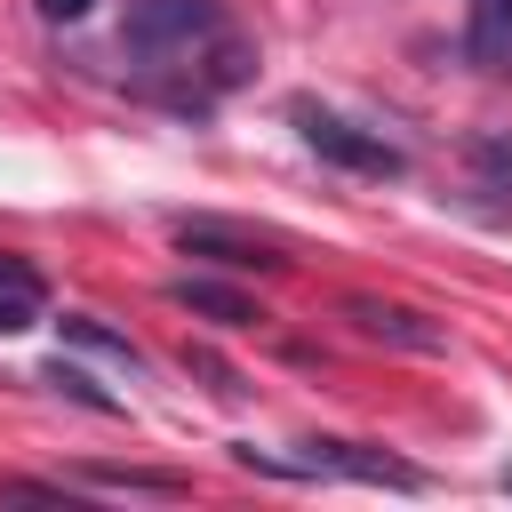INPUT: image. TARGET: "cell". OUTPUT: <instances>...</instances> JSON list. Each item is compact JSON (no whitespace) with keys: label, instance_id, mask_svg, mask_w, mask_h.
Listing matches in <instances>:
<instances>
[{"label":"cell","instance_id":"7a4b0ae2","mask_svg":"<svg viewBox=\"0 0 512 512\" xmlns=\"http://www.w3.org/2000/svg\"><path fill=\"white\" fill-rule=\"evenodd\" d=\"M232 456L248 472H272V480H320V472H336V480H368V488H400V496L424 488L416 464H400L384 448H360V440H304V456H264V448H232Z\"/></svg>","mask_w":512,"mask_h":512},{"label":"cell","instance_id":"9c48e42d","mask_svg":"<svg viewBox=\"0 0 512 512\" xmlns=\"http://www.w3.org/2000/svg\"><path fill=\"white\" fill-rule=\"evenodd\" d=\"M48 304V280L24 264V256H0V336H24Z\"/></svg>","mask_w":512,"mask_h":512},{"label":"cell","instance_id":"9a60e30c","mask_svg":"<svg viewBox=\"0 0 512 512\" xmlns=\"http://www.w3.org/2000/svg\"><path fill=\"white\" fill-rule=\"evenodd\" d=\"M504 496H512V472H504Z\"/></svg>","mask_w":512,"mask_h":512},{"label":"cell","instance_id":"3957f363","mask_svg":"<svg viewBox=\"0 0 512 512\" xmlns=\"http://www.w3.org/2000/svg\"><path fill=\"white\" fill-rule=\"evenodd\" d=\"M296 128H304V144H312L320 160H336V168H352V176H376V184L408 176V152H400L384 128H360V120H344V112H320L312 96H296Z\"/></svg>","mask_w":512,"mask_h":512},{"label":"cell","instance_id":"6da1fadb","mask_svg":"<svg viewBox=\"0 0 512 512\" xmlns=\"http://www.w3.org/2000/svg\"><path fill=\"white\" fill-rule=\"evenodd\" d=\"M224 32H232V24H224V0H128L120 48H128L144 72H200ZM200 96H208V88H200Z\"/></svg>","mask_w":512,"mask_h":512},{"label":"cell","instance_id":"7c38bea8","mask_svg":"<svg viewBox=\"0 0 512 512\" xmlns=\"http://www.w3.org/2000/svg\"><path fill=\"white\" fill-rule=\"evenodd\" d=\"M48 384H56V392H72V400H80V408H96V416H112V408H120V400H112V392H96V384H88V376H80V368H64V360H56V368H48Z\"/></svg>","mask_w":512,"mask_h":512},{"label":"cell","instance_id":"277c9868","mask_svg":"<svg viewBox=\"0 0 512 512\" xmlns=\"http://www.w3.org/2000/svg\"><path fill=\"white\" fill-rule=\"evenodd\" d=\"M176 248L216 264V272H288V240L256 232L240 216H176Z\"/></svg>","mask_w":512,"mask_h":512},{"label":"cell","instance_id":"30bf717a","mask_svg":"<svg viewBox=\"0 0 512 512\" xmlns=\"http://www.w3.org/2000/svg\"><path fill=\"white\" fill-rule=\"evenodd\" d=\"M56 328H64V344H80V352H104V360H120V368H144V352H136L120 328H104L96 312H64Z\"/></svg>","mask_w":512,"mask_h":512},{"label":"cell","instance_id":"52a82bcc","mask_svg":"<svg viewBox=\"0 0 512 512\" xmlns=\"http://www.w3.org/2000/svg\"><path fill=\"white\" fill-rule=\"evenodd\" d=\"M464 56L480 72H512V0H472L464 16Z\"/></svg>","mask_w":512,"mask_h":512},{"label":"cell","instance_id":"4fadbf2b","mask_svg":"<svg viewBox=\"0 0 512 512\" xmlns=\"http://www.w3.org/2000/svg\"><path fill=\"white\" fill-rule=\"evenodd\" d=\"M184 368H192V376H208V392H224V400L240 392V376H232V368H224L216 352H200V344H184Z\"/></svg>","mask_w":512,"mask_h":512},{"label":"cell","instance_id":"5bb4252c","mask_svg":"<svg viewBox=\"0 0 512 512\" xmlns=\"http://www.w3.org/2000/svg\"><path fill=\"white\" fill-rule=\"evenodd\" d=\"M88 8H96V0H40V16H48V24H80Z\"/></svg>","mask_w":512,"mask_h":512},{"label":"cell","instance_id":"8fae6325","mask_svg":"<svg viewBox=\"0 0 512 512\" xmlns=\"http://www.w3.org/2000/svg\"><path fill=\"white\" fill-rule=\"evenodd\" d=\"M472 176L480 192H512V136H472Z\"/></svg>","mask_w":512,"mask_h":512},{"label":"cell","instance_id":"ba28073f","mask_svg":"<svg viewBox=\"0 0 512 512\" xmlns=\"http://www.w3.org/2000/svg\"><path fill=\"white\" fill-rule=\"evenodd\" d=\"M72 488H104V496H184V472H144V464H80Z\"/></svg>","mask_w":512,"mask_h":512},{"label":"cell","instance_id":"5b68a950","mask_svg":"<svg viewBox=\"0 0 512 512\" xmlns=\"http://www.w3.org/2000/svg\"><path fill=\"white\" fill-rule=\"evenodd\" d=\"M344 320L368 344H392V352H448V328L416 304H392V296H344Z\"/></svg>","mask_w":512,"mask_h":512},{"label":"cell","instance_id":"8992f818","mask_svg":"<svg viewBox=\"0 0 512 512\" xmlns=\"http://www.w3.org/2000/svg\"><path fill=\"white\" fill-rule=\"evenodd\" d=\"M168 304H184V312H200V320H216V328H256V320H264L240 288H224V280H208V272L168 280Z\"/></svg>","mask_w":512,"mask_h":512}]
</instances>
